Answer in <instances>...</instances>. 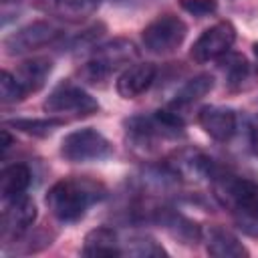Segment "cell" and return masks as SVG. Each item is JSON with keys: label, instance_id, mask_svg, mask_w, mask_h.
<instances>
[{"label": "cell", "instance_id": "cell-3", "mask_svg": "<svg viewBox=\"0 0 258 258\" xmlns=\"http://www.w3.org/2000/svg\"><path fill=\"white\" fill-rule=\"evenodd\" d=\"M135 58H137L135 44L127 38H115L93 48L91 58L79 69V77L85 83L97 85V83H103L119 67L131 64V60Z\"/></svg>", "mask_w": 258, "mask_h": 258}, {"label": "cell", "instance_id": "cell-23", "mask_svg": "<svg viewBox=\"0 0 258 258\" xmlns=\"http://www.w3.org/2000/svg\"><path fill=\"white\" fill-rule=\"evenodd\" d=\"M179 6L194 14V16H210L218 10V2L216 0H179Z\"/></svg>", "mask_w": 258, "mask_h": 258}, {"label": "cell", "instance_id": "cell-11", "mask_svg": "<svg viewBox=\"0 0 258 258\" xmlns=\"http://www.w3.org/2000/svg\"><path fill=\"white\" fill-rule=\"evenodd\" d=\"M202 240L206 242V250L208 254L216 256V258H242L248 256V248L226 228L212 224L206 226L202 230Z\"/></svg>", "mask_w": 258, "mask_h": 258}, {"label": "cell", "instance_id": "cell-20", "mask_svg": "<svg viewBox=\"0 0 258 258\" xmlns=\"http://www.w3.org/2000/svg\"><path fill=\"white\" fill-rule=\"evenodd\" d=\"M123 254L139 256V258H153V256H165L167 252L147 234H137L127 240V246L123 248Z\"/></svg>", "mask_w": 258, "mask_h": 258}, {"label": "cell", "instance_id": "cell-1", "mask_svg": "<svg viewBox=\"0 0 258 258\" xmlns=\"http://www.w3.org/2000/svg\"><path fill=\"white\" fill-rule=\"evenodd\" d=\"M214 196L232 214L236 226L248 234L258 236V183L228 171L218 169L212 177Z\"/></svg>", "mask_w": 258, "mask_h": 258}, {"label": "cell", "instance_id": "cell-4", "mask_svg": "<svg viewBox=\"0 0 258 258\" xmlns=\"http://www.w3.org/2000/svg\"><path fill=\"white\" fill-rule=\"evenodd\" d=\"M113 153L111 141L93 127H83L71 131L60 141V155L73 163L99 161Z\"/></svg>", "mask_w": 258, "mask_h": 258}, {"label": "cell", "instance_id": "cell-17", "mask_svg": "<svg viewBox=\"0 0 258 258\" xmlns=\"http://www.w3.org/2000/svg\"><path fill=\"white\" fill-rule=\"evenodd\" d=\"M212 89H214V77L212 75H196V77H191L189 81H185L181 85V89L175 93V97H173L169 107L179 113L183 107L194 105L196 101L206 97Z\"/></svg>", "mask_w": 258, "mask_h": 258}, {"label": "cell", "instance_id": "cell-6", "mask_svg": "<svg viewBox=\"0 0 258 258\" xmlns=\"http://www.w3.org/2000/svg\"><path fill=\"white\" fill-rule=\"evenodd\" d=\"M42 109L46 113H52V115L89 117V115L99 111V103L85 89H81L73 83H60L44 99Z\"/></svg>", "mask_w": 258, "mask_h": 258}, {"label": "cell", "instance_id": "cell-18", "mask_svg": "<svg viewBox=\"0 0 258 258\" xmlns=\"http://www.w3.org/2000/svg\"><path fill=\"white\" fill-rule=\"evenodd\" d=\"M4 125L12 127V129H16V131H20L24 135L48 137L50 133H54V129L64 125V119H54V117H48V119H24V117H18V119H6Z\"/></svg>", "mask_w": 258, "mask_h": 258}, {"label": "cell", "instance_id": "cell-16", "mask_svg": "<svg viewBox=\"0 0 258 258\" xmlns=\"http://www.w3.org/2000/svg\"><path fill=\"white\" fill-rule=\"evenodd\" d=\"M32 173L28 169L26 163H10L2 169L0 173V194L2 200L8 202L12 198H18L26 191V187L30 185Z\"/></svg>", "mask_w": 258, "mask_h": 258}, {"label": "cell", "instance_id": "cell-13", "mask_svg": "<svg viewBox=\"0 0 258 258\" xmlns=\"http://www.w3.org/2000/svg\"><path fill=\"white\" fill-rule=\"evenodd\" d=\"M101 0H34V6L54 18L67 22H81L97 12Z\"/></svg>", "mask_w": 258, "mask_h": 258}, {"label": "cell", "instance_id": "cell-12", "mask_svg": "<svg viewBox=\"0 0 258 258\" xmlns=\"http://www.w3.org/2000/svg\"><path fill=\"white\" fill-rule=\"evenodd\" d=\"M157 69L151 62H135L129 64L117 79V93L123 99H135L143 95L155 81Z\"/></svg>", "mask_w": 258, "mask_h": 258}, {"label": "cell", "instance_id": "cell-7", "mask_svg": "<svg viewBox=\"0 0 258 258\" xmlns=\"http://www.w3.org/2000/svg\"><path fill=\"white\" fill-rule=\"evenodd\" d=\"M60 36H62V32L58 26H54L46 20H36V22H30V24L18 28L16 32L8 34L2 44L8 54H26L36 48L52 44Z\"/></svg>", "mask_w": 258, "mask_h": 258}, {"label": "cell", "instance_id": "cell-25", "mask_svg": "<svg viewBox=\"0 0 258 258\" xmlns=\"http://www.w3.org/2000/svg\"><path fill=\"white\" fill-rule=\"evenodd\" d=\"M10 143H12V137L8 135V129H6V125H4V129H2V149H8Z\"/></svg>", "mask_w": 258, "mask_h": 258}, {"label": "cell", "instance_id": "cell-22", "mask_svg": "<svg viewBox=\"0 0 258 258\" xmlns=\"http://www.w3.org/2000/svg\"><path fill=\"white\" fill-rule=\"evenodd\" d=\"M103 30H105L103 24H95V26H91V28H87V30L75 34V36L67 42V46H69L67 50H83V48H91L93 42L103 34Z\"/></svg>", "mask_w": 258, "mask_h": 258}, {"label": "cell", "instance_id": "cell-26", "mask_svg": "<svg viewBox=\"0 0 258 258\" xmlns=\"http://www.w3.org/2000/svg\"><path fill=\"white\" fill-rule=\"evenodd\" d=\"M252 50H254V56H256V60H258V42L252 44Z\"/></svg>", "mask_w": 258, "mask_h": 258}, {"label": "cell", "instance_id": "cell-24", "mask_svg": "<svg viewBox=\"0 0 258 258\" xmlns=\"http://www.w3.org/2000/svg\"><path fill=\"white\" fill-rule=\"evenodd\" d=\"M248 137H250V149L258 157V115L252 117L250 127H248Z\"/></svg>", "mask_w": 258, "mask_h": 258}, {"label": "cell", "instance_id": "cell-21", "mask_svg": "<svg viewBox=\"0 0 258 258\" xmlns=\"http://www.w3.org/2000/svg\"><path fill=\"white\" fill-rule=\"evenodd\" d=\"M24 97H26V91L22 89L18 79L12 73L2 71L0 73V101L4 105H12V103H20Z\"/></svg>", "mask_w": 258, "mask_h": 258}, {"label": "cell", "instance_id": "cell-8", "mask_svg": "<svg viewBox=\"0 0 258 258\" xmlns=\"http://www.w3.org/2000/svg\"><path fill=\"white\" fill-rule=\"evenodd\" d=\"M236 40V28L232 22L222 20L208 30L202 32V36L191 44V58L196 62H208L214 58L224 56L230 52L232 44Z\"/></svg>", "mask_w": 258, "mask_h": 258}, {"label": "cell", "instance_id": "cell-14", "mask_svg": "<svg viewBox=\"0 0 258 258\" xmlns=\"http://www.w3.org/2000/svg\"><path fill=\"white\" fill-rule=\"evenodd\" d=\"M83 254L85 256H121L123 248L117 238V232L107 226H99L87 232L83 240Z\"/></svg>", "mask_w": 258, "mask_h": 258}, {"label": "cell", "instance_id": "cell-2", "mask_svg": "<svg viewBox=\"0 0 258 258\" xmlns=\"http://www.w3.org/2000/svg\"><path fill=\"white\" fill-rule=\"evenodd\" d=\"M107 196L103 183L89 177H64L50 185L44 202L50 214L60 222H77L87 208Z\"/></svg>", "mask_w": 258, "mask_h": 258}, {"label": "cell", "instance_id": "cell-10", "mask_svg": "<svg viewBox=\"0 0 258 258\" xmlns=\"http://www.w3.org/2000/svg\"><path fill=\"white\" fill-rule=\"evenodd\" d=\"M198 121L202 129L216 141L226 143L234 137L236 133V113L228 107H218V105H208L202 107L198 113Z\"/></svg>", "mask_w": 258, "mask_h": 258}, {"label": "cell", "instance_id": "cell-5", "mask_svg": "<svg viewBox=\"0 0 258 258\" xmlns=\"http://www.w3.org/2000/svg\"><path fill=\"white\" fill-rule=\"evenodd\" d=\"M185 34H187V26L179 16L161 14L143 28L141 40L149 52L167 54V52H173L183 42Z\"/></svg>", "mask_w": 258, "mask_h": 258}, {"label": "cell", "instance_id": "cell-19", "mask_svg": "<svg viewBox=\"0 0 258 258\" xmlns=\"http://www.w3.org/2000/svg\"><path fill=\"white\" fill-rule=\"evenodd\" d=\"M220 69L226 75V81L230 87L242 85L248 77V71H250L248 60L238 52H226L224 56H220Z\"/></svg>", "mask_w": 258, "mask_h": 258}, {"label": "cell", "instance_id": "cell-9", "mask_svg": "<svg viewBox=\"0 0 258 258\" xmlns=\"http://www.w3.org/2000/svg\"><path fill=\"white\" fill-rule=\"evenodd\" d=\"M36 220V206L28 196H18L6 202L2 212V240L16 242Z\"/></svg>", "mask_w": 258, "mask_h": 258}, {"label": "cell", "instance_id": "cell-15", "mask_svg": "<svg viewBox=\"0 0 258 258\" xmlns=\"http://www.w3.org/2000/svg\"><path fill=\"white\" fill-rule=\"evenodd\" d=\"M50 71H52V60L38 56V58H28V60H24V62L16 69L14 77L18 79V83L22 85V89H24L26 95H28V93H36V91H40V89L44 87V83H46Z\"/></svg>", "mask_w": 258, "mask_h": 258}]
</instances>
